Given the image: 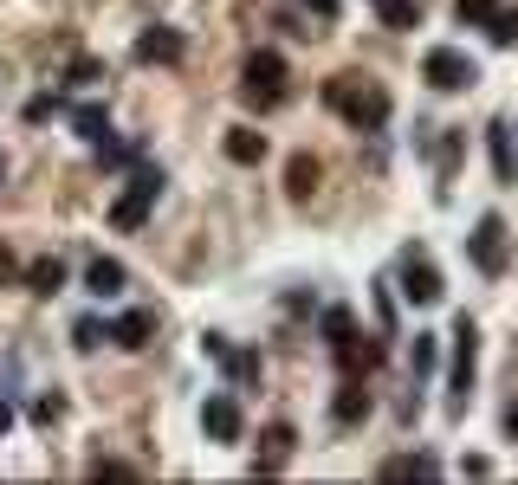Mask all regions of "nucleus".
I'll list each match as a JSON object with an SVG mask.
<instances>
[{"label":"nucleus","mask_w":518,"mask_h":485,"mask_svg":"<svg viewBox=\"0 0 518 485\" xmlns=\"http://www.w3.org/2000/svg\"><path fill=\"white\" fill-rule=\"evenodd\" d=\"M370 7L383 13V26H395V33H415V20H421L415 0H370Z\"/></svg>","instance_id":"nucleus-20"},{"label":"nucleus","mask_w":518,"mask_h":485,"mask_svg":"<svg viewBox=\"0 0 518 485\" xmlns=\"http://www.w3.org/2000/svg\"><path fill=\"white\" fill-rule=\"evenodd\" d=\"M421 78H428L434 91H467L480 72H473V59H467V52H454V46H434L428 59H421Z\"/></svg>","instance_id":"nucleus-5"},{"label":"nucleus","mask_w":518,"mask_h":485,"mask_svg":"<svg viewBox=\"0 0 518 485\" xmlns=\"http://www.w3.org/2000/svg\"><path fill=\"white\" fill-rule=\"evenodd\" d=\"M72 130L85 136V143H104V136H111V110H104V104H78L72 110Z\"/></svg>","instance_id":"nucleus-18"},{"label":"nucleus","mask_w":518,"mask_h":485,"mask_svg":"<svg viewBox=\"0 0 518 485\" xmlns=\"http://www.w3.org/2000/svg\"><path fill=\"white\" fill-rule=\"evenodd\" d=\"M91 479H117V485H124V479H136V466H124V460H91Z\"/></svg>","instance_id":"nucleus-29"},{"label":"nucleus","mask_w":518,"mask_h":485,"mask_svg":"<svg viewBox=\"0 0 518 485\" xmlns=\"http://www.w3.org/2000/svg\"><path fill=\"white\" fill-rule=\"evenodd\" d=\"M104 337H111L117 350H143V343L156 337V311H124V317H111V324H104Z\"/></svg>","instance_id":"nucleus-10"},{"label":"nucleus","mask_w":518,"mask_h":485,"mask_svg":"<svg viewBox=\"0 0 518 485\" xmlns=\"http://www.w3.org/2000/svg\"><path fill=\"white\" fill-rule=\"evenodd\" d=\"M72 343H78V350H98V343H111V337H104L98 317H78V324H72Z\"/></svg>","instance_id":"nucleus-28"},{"label":"nucleus","mask_w":518,"mask_h":485,"mask_svg":"<svg viewBox=\"0 0 518 485\" xmlns=\"http://www.w3.org/2000/svg\"><path fill=\"white\" fill-rule=\"evenodd\" d=\"M350 330H357V317H350L344 304H331V311H324V343H344Z\"/></svg>","instance_id":"nucleus-24"},{"label":"nucleus","mask_w":518,"mask_h":485,"mask_svg":"<svg viewBox=\"0 0 518 485\" xmlns=\"http://www.w3.org/2000/svg\"><path fill=\"white\" fill-rule=\"evenodd\" d=\"M486 33H493V46H518V13L493 7V20H486Z\"/></svg>","instance_id":"nucleus-23"},{"label":"nucleus","mask_w":518,"mask_h":485,"mask_svg":"<svg viewBox=\"0 0 518 485\" xmlns=\"http://www.w3.org/2000/svg\"><path fill=\"white\" fill-rule=\"evenodd\" d=\"M331 350H337V369H344V376H370V369H383V343L357 337V330H350L344 343H331Z\"/></svg>","instance_id":"nucleus-9"},{"label":"nucleus","mask_w":518,"mask_h":485,"mask_svg":"<svg viewBox=\"0 0 518 485\" xmlns=\"http://www.w3.org/2000/svg\"><path fill=\"white\" fill-rule=\"evenodd\" d=\"M52 110H59V97H52V91H39V97H33V104H26V123H46V117H52Z\"/></svg>","instance_id":"nucleus-31"},{"label":"nucleus","mask_w":518,"mask_h":485,"mask_svg":"<svg viewBox=\"0 0 518 485\" xmlns=\"http://www.w3.org/2000/svg\"><path fill=\"white\" fill-rule=\"evenodd\" d=\"M136 59H143V65H175V59H182V33H175V26H143Z\"/></svg>","instance_id":"nucleus-12"},{"label":"nucleus","mask_w":518,"mask_h":485,"mask_svg":"<svg viewBox=\"0 0 518 485\" xmlns=\"http://www.w3.org/2000/svg\"><path fill=\"white\" fill-rule=\"evenodd\" d=\"M221 369H227L234 382H259V350H227Z\"/></svg>","instance_id":"nucleus-22"},{"label":"nucleus","mask_w":518,"mask_h":485,"mask_svg":"<svg viewBox=\"0 0 518 485\" xmlns=\"http://www.w3.org/2000/svg\"><path fill=\"white\" fill-rule=\"evenodd\" d=\"M311 188H318V162H311V156H292V162H285V194H292V201H305Z\"/></svg>","instance_id":"nucleus-19"},{"label":"nucleus","mask_w":518,"mask_h":485,"mask_svg":"<svg viewBox=\"0 0 518 485\" xmlns=\"http://www.w3.org/2000/svg\"><path fill=\"white\" fill-rule=\"evenodd\" d=\"M473 343H480L473 317H454V395L460 401H467V388H473Z\"/></svg>","instance_id":"nucleus-11"},{"label":"nucleus","mask_w":518,"mask_h":485,"mask_svg":"<svg viewBox=\"0 0 518 485\" xmlns=\"http://www.w3.org/2000/svg\"><path fill=\"white\" fill-rule=\"evenodd\" d=\"M227 162H240V169L266 162V136H259V130H247V123H240V130H227Z\"/></svg>","instance_id":"nucleus-15"},{"label":"nucleus","mask_w":518,"mask_h":485,"mask_svg":"<svg viewBox=\"0 0 518 485\" xmlns=\"http://www.w3.org/2000/svg\"><path fill=\"white\" fill-rule=\"evenodd\" d=\"M402 298H415V304H441L447 298L441 272H434V259L421 253V246H408V253H402Z\"/></svg>","instance_id":"nucleus-6"},{"label":"nucleus","mask_w":518,"mask_h":485,"mask_svg":"<svg viewBox=\"0 0 518 485\" xmlns=\"http://www.w3.org/2000/svg\"><path fill=\"white\" fill-rule=\"evenodd\" d=\"M259 447H266V453L253 460V479H272L285 460H292V447H298V427H292V421H272L266 434H259Z\"/></svg>","instance_id":"nucleus-7"},{"label":"nucleus","mask_w":518,"mask_h":485,"mask_svg":"<svg viewBox=\"0 0 518 485\" xmlns=\"http://www.w3.org/2000/svg\"><path fill=\"white\" fill-rule=\"evenodd\" d=\"M486 149H493V175L512 188L518 182V156H512V136H506V123H499V117L486 123Z\"/></svg>","instance_id":"nucleus-14"},{"label":"nucleus","mask_w":518,"mask_h":485,"mask_svg":"<svg viewBox=\"0 0 518 485\" xmlns=\"http://www.w3.org/2000/svg\"><path fill=\"white\" fill-rule=\"evenodd\" d=\"M156 194H162V169H143V175H136V182L111 201V227H117V233H136V227L149 220V207H156Z\"/></svg>","instance_id":"nucleus-3"},{"label":"nucleus","mask_w":518,"mask_h":485,"mask_svg":"<svg viewBox=\"0 0 518 485\" xmlns=\"http://www.w3.org/2000/svg\"><path fill=\"white\" fill-rule=\"evenodd\" d=\"M26 291H33V298L65 291V259H33V266H26Z\"/></svg>","instance_id":"nucleus-16"},{"label":"nucleus","mask_w":518,"mask_h":485,"mask_svg":"<svg viewBox=\"0 0 518 485\" xmlns=\"http://www.w3.org/2000/svg\"><path fill=\"white\" fill-rule=\"evenodd\" d=\"M376 317H383V330H395V298H389V285H376Z\"/></svg>","instance_id":"nucleus-32"},{"label":"nucleus","mask_w":518,"mask_h":485,"mask_svg":"<svg viewBox=\"0 0 518 485\" xmlns=\"http://www.w3.org/2000/svg\"><path fill=\"white\" fill-rule=\"evenodd\" d=\"M499 427H506V434L518 440V401H512V408H506V414H499Z\"/></svg>","instance_id":"nucleus-35"},{"label":"nucleus","mask_w":518,"mask_h":485,"mask_svg":"<svg viewBox=\"0 0 518 485\" xmlns=\"http://www.w3.org/2000/svg\"><path fill=\"white\" fill-rule=\"evenodd\" d=\"M434 356H441V337H415V350H408L415 376H434Z\"/></svg>","instance_id":"nucleus-25"},{"label":"nucleus","mask_w":518,"mask_h":485,"mask_svg":"<svg viewBox=\"0 0 518 485\" xmlns=\"http://www.w3.org/2000/svg\"><path fill=\"white\" fill-rule=\"evenodd\" d=\"M363 414H370V388H363L357 376H344V388H337V401H331V421L337 427H357Z\"/></svg>","instance_id":"nucleus-13"},{"label":"nucleus","mask_w":518,"mask_h":485,"mask_svg":"<svg viewBox=\"0 0 518 485\" xmlns=\"http://www.w3.org/2000/svg\"><path fill=\"white\" fill-rule=\"evenodd\" d=\"M85 285H91V291H124V266H117V259H91V266H85Z\"/></svg>","instance_id":"nucleus-21"},{"label":"nucleus","mask_w":518,"mask_h":485,"mask_svg":"<svg viewBox=\"0 0 518 485\" xmlns=\"http://www.w3.org/2000/svg\"><path fill=\"white\" fill-rule=\"evenodd\" d=\"M383 479H441V466L428 460V453H395V460H383Z\"/></svg>","instance_id":"nucleus-17"},{"label":"nucleus","mask_w":518,"mask_h":485,"mask_svg":"<svg viewBox=\"0 0 518 485\" xmlns=\"http://www.w3.org/2000/svg\"><path fill=\"white\" fill-rule=\"evenodd\" d=\"M460 473H467V479H486V473H493V460H480V453H467V460H460Z\"/></svg>","instance_id":"nucleus-33"},{"label":"nucleus","mask_w":518,"mask_h":485,"mask_svg":"<svg viewBox=\"0 0 518 485\" xmlns=\"http://www.w3.org/2000/svg\"><path fill=\"white\" fill-rule=\"evenodd\" d=\"M493 7H499V0H454L460 26H486V20H493Z\"/></svg>","instance_id":"nucleus-26"},{"label":"nucleus","mask_w":518,"mask_h":485,"mask_svg":"<svg viewBox=\"0 0 518 485\" xmlns=\"http://www.w3.org/2000/svg\"><path fill=\"white\" fill-rule=\"evenodd\" d=\"M7 427H13V401L0 395V434H7Z\"/></svg>","instance_id":"nucleus-37"},{"label":"nucleus","mask_w":518,"mask_h":485,"mask_svg":"<svg viewBox=\"0 0 518 485\" xmlns=\"http://www.w3.org/2000/svg\"><path fill=\"white\" fill-rule=\"evenodd\" d=\"M240 97H247L253 110L285 104V59H279L272 46H259L253 59H247V72H240Z\"/></svg>","instance_id":"nucleus-2"},{"label":"nucleus","mask_w":518,"mask_h":485,"mask_svg":"<svg viewBox=\"0 0 518 485\" xmlns=\"http://www.w3.org/2000/svg\"><path fill=\"white\" fill-rule=\"evenodd\" d=\"M59 414H65V401H59V395H39V401H33V421H39V427H52Z\"/></svg>","instance_id":"nucleus-30"},{"label":"nucleus","mask_w":518,"mask_h":485,"mask_svg":"<svg viewBox=\"0 0 518 485\" xmlns=\"http://www.w3.org/2000/svg\"><path fill=\"white\" fill-rule=\"evenodd\" d=\"M201 427H208L221 447H234V440L247 434V421H240V401H234V395H208V408H201Z\"/></svg>","instance_id":"nucleus-8"},{"label":"nucleus","mask_w":518,"mask_h":485,"mask_svg":"<svg viewBox=\"0 0 518 485\" xmlns=\"http://www.w3.org/2000/svg\"><path fill=\"white\" fill-rule=\"evenodd\" d=\"M104 78V59H72L65 65V85H98Z\"/></svg>","instance_id":"nucleus-27"},{"label":"nucleus","mask_w":518,"mask_h":485,"mask_svg":"<svg viewBox=\"0 0 518 485\" xmlns=\"http://www.w3.org/2000/svg\"><path fill=\"white\" fill-rule=\"evenodd\" d=\"M305 7L318 13V20H331V13H337V0H305Z\"/></svg>","instance_id":"nucleus-36"},{"label":"nucleus","mask_w":518,"mask_h":485,"mask_svg":"<svg viewBox=\"0 0 518 485\" xmlns=\"http://www.w3.org/2000/svg\"><path fill=\"white\" fill-rule=\"evenodd\" d=\"M467 253H473V266H480L486 279H499V272L512 266V246H506V220H499V214H480V220H473V240H467Z\"/></svg>","instance_id":"nucleus-4"},{"label":"nucleus","mask_w":518,"mask_h":485,"mask_svg":"<svg viewBox=\"0 0 518 485\" xmlns=\"http://www.w3.org/2000/svg\"><path fill=\"white\" fill-rule=\"evenodd\" d=\"M324 104H331L350 130H383L389 123V91L370 85V78H357V72H337L331 85H324Z\"/></svg>","instance_id":"nucleus-1"},{"label":"nucleus","mask_w":518,"mask_h":485,"mask_svg":"<svg viewBox=\"0 0 518 485\" xmlns=\"http://www.w3.org/2000/svg\"><path fill=\"white\" fill-rule=\"evenodd\" d=\"M0 182H7V156H0Z\"/></svg>","instance_id":"nucleus-38"},{"label":"nucleus","mask_w":518,"mask_h":485,"mask_svg":"<svg viewBox=\"0 0 518 485\" xmlns=\"http://www.w3.org/2000/svg\"><path fill=\"white\" fill-rule=\"evenodd\" d=\"M7 279H20V259H13L7 246H0V285H7Z\"/></svg>","instance_id":"nucleus-34"}]
</instances>
